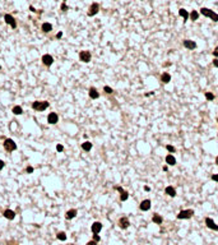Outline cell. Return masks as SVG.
Segmentation results:
<instances>
[{
	"instance_id": "1",
	"label": "cell",
	"mask_w": 218,
	"mask_h": 245,
	"mask_svg": "<svg viewBox=\"0 0 218 245\" xmlns=\"http://www.w3.org/2000/svg\"><path fill=\"white\" fill-rule=\"evenodd\" d=\"M50 102L49 101H33L32 102V109L35 111H45L49 109Z\"/></svg>"
},
{
	"instance_id": "2",
	"label": "cell",
	"mask_w": 218,
	"mask_h": 245,
	"mask_svg": "<svg viewBox=\"0 0 218 245\" xmlns=\"http://www.w3.org/2000/svg\"><path fill=\"white\" fill-rule=\"evenodd\" d=\"M200 13L204 15V17H208L211 18L213 22H218V13H216L214 10L209 9V8H201L200 9Z\"/></svg>"
},
{
	"instance_id": "3",
	"label": "cell",
	"mask_w": 218,
	"mask_h": 245,
	"mask_svg": "<svg viewBox=\"0 0 218 245\" xmlns=\"http://www.w3.org/2000/svg\"><path fill=\"white\" fill-rule=\"evenodd\" d=\"M194 209H182L176 214V217H177V220H189L194 216Z\"/></svg>"
},
{
	"instance_id": "4",
	"label": "cell",
	"mask_w": 218,
	"mask_h": 245,
	"mask_svg": "<svg viewBox=\"0 0 218 245\" xmlns=\"http://www.w3.org/2000/svg\"><path fill=\"white\" fill-rule=\"evenodd\" d=\"M3 146H4V149L7 152H14V151H17V143H15L13 139H10V138L4 139Z\"/></svg>"
},
{
	"instance_id": "5",
	"label": "cell",
	"mask_w": 218,
	"mask_h": 245,
	"mask_svg": "<svg viewBox=\"0 0 218 245\" xmlns=\"http://www.w3.org/2000/svg\"><path fill=\"white\" fill-rule=\"evenodd\" d=\"M92 59V54L88 50H82L79 53V60L82 63H89Z\"/></svg>"
},
{
	"instance_id": "6",
	"label": "cell",
	"mask_w": 218,
	"mask_h": 245,
	"mask_svg": "<svg viewBox=\"0 0 218 245\" xmlns=\"http://www.w3.org/2000/svg\"><path fill=\"white\" fill-rule=\"evenodd\" d=\"M98 12H100V4L98 3H92L89 9H88V12H87V15H88V17H93V15H96Z\"/></svg>"
},
{
	"instance_id": "7",
	"label": "cell",
	"mask_w": 218,
	"mask_h": 245,
	"mask_svg": "<svg viewBox=\"0 0 218 245\" xmlns=\"http://www.w3.org/2000/svg\"><path fill=\"white\" fill-rule=\"evenodd\" d=\"M118 225H119V227L121 228V230H126V228L130 226V221H129V218H128L126 216H122V217H120L119 218Z\"/></svg>"
},
{
	"instance_id": "8",
	"label": "cell",
	"mask_w": 218,
	"mask_h": 245,
	"mask_svg": "<svg viewBox=\"0 0 218 245\" xmlns=\"http://www.w3.org/2000/svg\"><path fill=\"white\" fill-rule=\"evenodd\" d=\"M114 189L120 193V202H126L128 198H129V193L125 189H122L121 186H114Z\"/></svg>"
},
{
	"instance_id": "9",
	"label": "cell",
	"mask_w": 218,
	"mask_h": 245,
	"mask_svg": "<svg viewBox=\"0 0 218 245\" xmlns=\"http://www.w3.org/2000/svg\"><path fill=\"white\" fill-rule=\"evenodd\" d=\"M41 61H42V64L45 65V67H51V65L54 64V58L50 55V54H45V55H42V58H41Z\"/></svg>"
},
{
	"instance_id": "10",
	"label": "cell",
	"mask_w": 218,
	"mask_h": 245,
	"mask_svg": "<svg viewBox=\"0 0 218 245\" xmlns=\"http://www.w3.org/2000/svg\"><path fill=\"white\" fill-rule=\"evenodd\" d=\"M151 207H152V200L151 199H144V200H142L140 202V204H139V209L143 211V212L149 211Z\"/></svg>"
},
{
	"instance_id": "11",
	"label": "cell",
	"mask_w": 218,
	"mask_h": 245,
	"mask_svg": "<svg viewBox=\"0 0 218 245\" xmlns=\"http://www.w3.org/2000/svg\"><path fill=\"white\" fill-rule=\"evenodd\" d=\"M4 21H5V23L9 24L12 28H17V21H15V18L13 17V15L5 14V15H4Z\"/></svg>"
},
{
	"instance_id": "12",
	"label": "cell",
	"mask_w": 218,
	"mask_h": 245,
	"mask_svg": "<svg viewBox=\"0 0 218 245\" xmlns=\"http://www.w3.org/2000/svg\"><path fill=\"white\" fill-rule=\"evenodd\" d=\"M204 222H205V226L208 228H211V230H213V231H218V225L211 218V217H205Z\"/></svg>"
},
{
	"instance_id": "13",
	"label": "cell",
	"mask_w": 218,
	"mask_h": 245,
	"mask_svg": "<svg viewBox=\"0 0 218 245\" xmlns=\"http://www.w3.org/2000/svg\"><path fill=\"white\" fill-rule=\"evenodd\" d=\"M47 122L51 125H55L59 122V115L56 113H50L47 115Z\"/></svg>"
},
{
	"instance_id": "14",
	"label": "cell",
	"mask_w": 218,
	"mask_h": 245,
	"mask_svg": "<svg viewBox=\"0 0 218 245\" xmlns=\"http://www.w3.org/2000/svg\"><path fill=\"white\" fill-rule=\"evenodd\" d=\"M165 194L168 195V197H171V198H175L176 194H177V192H176L175 186H172V185H168V186L165 188Z\"/></svg>"
},
{
	"instance_id": "15",
	"label": "cell",
	"mask_w": 218,
	"mask_h": 245,
	"mask_svg": "<svg viewBox=\"0 0 218 245\" xmlns=\"http://www.w3.org/2000/svg\"><path fill=\"white\" fill-rule=\"evenodd\" d=\"M184 47H186L187 50H195V49L198 47V45H197V42L195 41H193V40H184Z\"/></svg>"
},
{
	"instance_id": "16",
	"label": "cell",
	"mask_w": 218,
	"mask_h": 245,
	"mask_svg": "<svg viewBox=\"0 0 218 245\" xmlns=\"http://www.w3.org/2000/svg\"><path fill=\"white\" fill-rule=\"evenodd\" d=\"M88 96L91 97L92 100H97V99L100 97L98 89H97L96 87H89V89H88Z\"/></svg>"
},
{
	"instance_id": "17",
	"label": "cell",
	"mask_w": 218,
	"mask_h": 245,
	"mask_svg": "<svg viewBox=\"0 0 218 245\" xmlns=\"http://www.w3.org/2000/svg\"><path fill=\"white\" fill-rule=\"evenodd\" d=\"M91 230H92V232H93V234H100L101 230H102V224H101L100 221L93 222L92 226H91Z\"/></svg>"
},
{
	"instance_id": "18",
	"label": "cell",
	"mask_w": 218,
	"mask_h": 245,
	"mask_svg": "<svg viewBox=\"0 0 218 245\" xmlns=\"http://www.w3.org/2000/svg\"><path fill=\"white\" fill-rule=\"evenodd\" d=\"M160 81L162 82L163 84H168L171 82V74L168 72H163L162 74H161V78H160Z\"/></svg>"
},
{
	"instance_id": "19",
	"label": "cell",
	"mask_w": 218,
	"mask_h": 245,
	"mask_svg": "<svg viewBox=\"0 0 218 245\" xmlns=\"http://www.w3.org/2000/svg\"><path fill=\"white\" fill-rule=\"evenodd\" d=\"M3 216H4L7 220L12 221V220H14V218H15V212H14V211H12V209H5V211L3 212Z\"/></svg>"
},
{
	"instance_id": "20",
	"label": "cell",
	"mask_w": 218,
	"mask_h": 245,
	"mask_svg": "<svg viewBox=\"0 0 218 245\" xmlns=\"http://www.w3.org/2000/svg\"><path fill=\"white\" fill-rule=\"evenodd\" d=\"M165 161H166V163H167L168 166H175L176 165V157L173 156V154L168 153L167 156L165 157Z\"/></svg>"
},
{
	"instance_id": "21",
	"label": "cell",
	"mask_w": 218,
	"mask_h": 245,
	"mask_svg": "<svg viewBox=\"0 0 218 245\" xmlns=\"http://www.w3.org/2000/svg\"><path fill=\"white\" fill-rule=\"evenodd\" d=\"M77 214H78L77 209L72 208V209H69V211H66V213H65V218H66V220H73V218H75V217H77Z\"/></svg>"
},
{
	"instance_id": "22",
	"label": "cell",
	"mask_w": 218,
	"mask_h": 245,
	"mask_svg": "<svg viewBox=\"0 0 218 245\" xmlns=\"http://www.w3.org/2000/svg\"><path fill=\"white\" fill-rule=\"evenodd\" d=\"M41 31L43 32V33H49V32L53 31V24L49 23V22H43L42 26H41Z\"/></svg>"
},
{
	"instance_id": "23",
	"label": "cell",
	"mask_w": 218,
	"mask_h": 245,
	"mask_svg": "<svg viewBox=\"0 0 218 245\" xmlns=\"http://www.w3.org/2000/svg\"><path fill=\"white\" fill-rule=\"evenodd\" d=\"M179 15H180V17H182L184 22H187V19H189V17H190V13L187 12L186 9L181 8V9H179Z\"/></svg>"
},
{
	"instance_id": "24",
	"label": "cell",
	"mask_w": 218,
	"mask_h": 245,
	"mask_svg": "<svg viewBox=\"0 0 218 245\" xmlns=\"http://www.w3.org/2000/svg\"><path fill=\"white\" fill-rule=\"evenodd\" d=\"M152 222H153V224H156V225H162L163 217L161 216V214H158V213H154L153 217H152Z\"/></svg>"
},
{
	"instance_id": "25",
	"label": "cell",
	"mask_w": 218,
	"mask_h": 245,
	"mask_svg": "<svg viewBox=\"0 0 218 245\" xmlns=\"http://www.w3.org/2000/svg\"><path fill=\"white\" fill-rule=\"evenodd\" d=\"M92 147H93V144L89 142V140H86V142L82 143V149H83L84 152H89L92 149Z\"/></svg>"
},
{
	"instance_id": "26",
	"label": "cell",
	"mask_w": 218,
	"mask_h": 245,
	"mask_svg": "<svg viewBox=\"0 0 218 245\" xmlns=\"http://www.w3.org/2000/svg\"><path fill=\"white\" fill-rule=\"evenodd\" d=\"M12 113L14 114V115H22V114H23V109H22V106L17 105L12 109Z\"/></svg>"
},
{
	"instance_id": "27",
	"label": "cell",
	"mask_w": 218,
	"mask_h": 245,
	"mask_svg": "<svg viewBox=\"0 0 218 245\" xmlns=\"http://www.w3.org/2000/svg\"><path fill=\"white\" fill-rule=\"evenodd\" d=\"M198 18H199V13L197 12V10H191V12H190L189 19L191 22H195V21H198Z\"/></svg>"
},
{
	"instance_id": "28",
	"label": "cell",
	"mask_w": 218,
	"mask_h": 245,
	"mask_svg": "<svg viewBox=\"0 0 218 245\" xmlns=\"http://www.w3.org/2000/svg\"><path fill=\"white\" fill-rule=\"evenodd\" d=\"M56 238H58V240H60V241H65L66 240V234H65L64 231H60V232H58Z\"/></svg>"
},
{
	"instance_id": "29",
	"label": "cell",
	"mask_w": 218,
	"mask_h": 245,
	"mask_svg": "<svg viewBox=\"0 0 218 245\" xmlns=\"http://www.w3.org/2000/svg\"><path fill=\"white\" fill-rule=\"evenodd\" d=\"M204 96H205V99L208 100V101H214V99H216V96H214L212 92H205Z\"/></svg>"
},
{
	"instance_id": "30",
	"label": "cell",
	"mask_w": 218,
	"mask_h": 245,
	"mask_svg": "<svg viewBox=\"0 0 218 245\" xmlns=\"http://www.w3.org/2000/svg\"><path fill=\"white\" fill-rule=\"evenodd\" d=\"M103 92H105L106 95H112L114 93V89L111 88L110 86H105V87H103Z\"/></svg>"
},
{
	"instance_id": "31",
	"label": "cell",
	"mask_w": 218,
	"mask_h": 245,
	"mask_svg": "<svg viewBox=\"0 0 218 245\" xmlns=\"http://www.w3.org/2000/svg\"><path fill=\"white\" fill-rule=\"evenodd\" d=\"M166 149H167L168 152H170L171 154H173L176 152V147H173V146H171V144H167V146H166Z\"/></svg>"
},
{
	"instance_id": "32",
	"label": "cell",
	"mask_w": 218,
	"mask_h": 245,
	"mask_svg": "<svg viewBox=\"0 0 218 245\" xmlns=\"http://www.w3.org/2000/svg\"><path fill=\"white\" fill-rule=\"evenodd\" d=\"M33 171H35V168L32 167V166H27V167H26V172L27 174H32Z\"/></svg>"
},
{
	"instance_id": "33",
	"label": "cell",
	"mask_w": 218,
	"mask_h": 245,
	"mask_svg": "<svg viewBox=\"0 0 218 245\" xmlns=\"http://www.w3.org/2000/svg\"><path fill=\"white\" fill-rule=\"evenodd\" d=\"M92 240H94L96 243H98V241L101 240V238H100L98 234H93V239H92Z\"/></svg>"
},
{
	"instance_id": "34",
	"label": "cell",
	"mask_w": 218,
	"mask_h": 245,
	"mask_svg": "<svg viewBox=\"0 0 218 245\" xmlns=\"http://www.w3.org/2000/svg\"><path fill=\"white\" fill-rule=\"evenodd\" d=\"M211 179H212V181H214V183H218V174H213Z\"/></svg>"
},
{
	"instance_id": "35",
	"label": "cell",
	"mask_w": 218,
	"mask_h": 245,
	"mask_svg": "<svg viewBox=\"0 0 218 245\" xmlns=\"http://www.w3.org/2000/svg\"><path fill=\"white\" fill-rule=\"evenodd\" d=\"M56 151H58V152H62V151H64V146H62V144H58V146H56Z\"/></svg>"
},
{
	"instance_id": "36",
	"label": "cell",
	"mask_w": 218,
	"mask_h": 245,
	"mask_svg": "<svg viewBox=\"0 0 218 245\" xmlns=\"http://www.w3.org/2000/svg\"><path fill=\"white\" fill-rule=\"evenodd\" d=\"M68 9H69V8H68V5L65 4V1H64V3L61 4V10H62V12H66Z\"/></svg>"
},
{
	"instance_id": "37",
	"label": "cell",
	"mask_w": 218,
	"mask_h": 245,
	"mask_svg": "<svg viewBox=\"0 0 218 245\" xmlns=\"http://www.w3.org/2000/svg\"><path fill=\"white\" fill-rule=\"evenodd\" d=\"M213 56L218 59V46H217V47H214V50H213Z\"/></svg>"
},
{
	"instance_id": "38",
	"label": "cell",
	"mask_w": 218,
	"mask_h": 245,
	"mask_svg": "<svg viewBox=\"0 0 218 245\" xmlns=\"http://www.w3.org/2000/svg\"><path fill=\"white\" fill-rule=\"evenodd\" d=\"M213 67L218 68V59H217V58H214V59H213Z\"/></svg>"
},
{
	"instance_id": "39",
	"label": "cell",
	"mask_w": 218,
	"mask_h": 245,
	"mask_svg": "<svg viewBox=\"0 0 218 245\" xmlns=\"http://www.w3.org/2000/svg\"><path fill=\"white\" fill-rule=\"evenodd\" d=\"M4 166H5V162L3 161V160H0V171H1L3 168H4Z\"/></svg>"
},
{
	"instance_id": "40",
	"label": "cell",
	"mask_w": 218,
	"mask_h": 245,
	"mask_svg": "<svg viewBox=\"0 0 218 245\" xmlns=\"http://www.w3.org/2000/svg\"><path fill=\"white\" fill-rule=\"evenodd\" d=\"M86 245H97V243L94 240H91V241H88V243H87Z\"/></svg>"
},
{
	"instance_id": "41",
	"label": "cell",
	"mask_w": 218,
	"mask_h": 245,
	"mask_svg": "<svg viewBox=\"0 0 218 245\" xmlns=\"http://www.w3.org/2000/svg\"><path fill=\"white\" fill-rule=\"evenodd\" d=\"M62 37V32H58V33H56V39H61Z\"/></svg>"
},
{
	"instance_id": "42",
	"label": "cell",
	"mask_w": 218,
	"mask_h": 245,
	"mask_svg": "<svg viewBox=\"0 0 218 245\" xmlns=\"http://www.w3.org/2000/svg\"><path fill=\"white\" fill-rule=\"evenodd\" d=\"M29 10H31V12H33V13H36V12H37V10L35 9V8L32 7V5H31V7H29Z\"/></svg>"
},
{
	"instance_id": "43",
	"label": "cell",
	"mask_w": 218,
	"mask_h": 245,
	"mask_svg": "<svg viewBox=\"0 0 218 245\" xmlns=\"http://www.w3.org/2000/svg\"><path fill=\"white\" fill-rule=\"evenodd\" d=\"M143 189H144V190H146V192H149V190H151V188H149V186H147V185H146V186H144V188H143Z\"/></svg>"
},
{
	"instance_id": "44",
	"label": "cell",
	"mask_w": 218,
	"mask_h": 245,
	"mask_svg": "<svg viewBox=\"0 0 218 245\" xmlns=\"http://www.w3.org/2000/svg\"><path fill=\"white\" fill-rule=\"evenodd\" d=\"M162 170H163V171H167V170H168V166H167V165H165V166L162 167Z\"/></svg>"
},
{
	"instance_id": "45",
	"label": "cell",
	"mask_w": 218,
	"mask_h": 245,
	"mask_svg": "<svg viewBox=\"0 0 218 245\" xmlns=\"http://www.w3.org/2000/svg\"><path fill=\"white\" fill-rule=\"evenodd\" d=\"M214 163H216V165L218 166V156L216 157V160H214Z\"/></svg>"
},
{
	"instance_id": "46",
	"label": "cell",
	"mask_w": 218,
	"mask_h": 245,
	"mask_svg": "<svg viewBox=\"0 0 218 245\" xmlns=\"http://www.w3.org/2000/svg\"><path fill=\"white\" fill-rule=\"evenodd\" d=\"M0 69H1V65H0Z\"/></svg>"
},
{
	"instance_id": "47",
	"label": "cell",
	"mask_w": 218,
	"mask_h": 245,
	"mask_svg": "<svg viewBox=\"0 0 218 245\" xmlns=\"http://www.w3.org/2000/svg\"><path fill=\"white\" fill-rule=\"evenodd\" d=\"M217 122H218V118H217Z\"/></svg>"
},
{
	"instance_id": "48",
	"label": "cell",
	"mask_w": 218,
	"mask_h": 245,
	"mask_svg": "<svg viewBox=\"0 0 218 245\" xmlns=\"http://www.w3.org/2000/svg\"><path fill=\"white\" fill-rule=\"evenodd\" d=\"M15 245H17V244H15Z\"/></svg>"
}]
</instances>
